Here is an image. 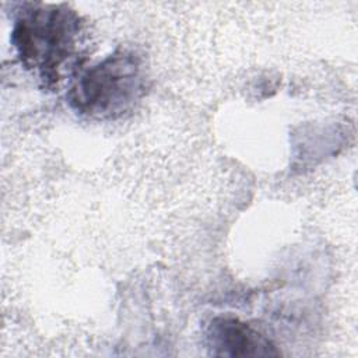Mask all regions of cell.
I'll return each mask as SVG.
<instances>
[{
    "mask_svg": "<svg viewBox=\"0 0 358 358\" xmlns=\"http://www.w3.org/2000/svg\"><path fill=\"white\" fill-rule=\"evenodd\" d=\"M80 34L78 15L64 6H34L20 14L11 34L24 66L43 81H57L73 59Z\"/></svg>",
    "mask_w": 358,
    "mask_h": 358,
    "instance_id": "cell-1",
    "label": "cell"
},
{
    "mask_svg": "<svg viewBox=\"0 0 358 358\" xmlns=\"http://www.w3.org/2000/svg\"><path fill=\"white\" fill-rule=\"evenodd\" d=\"M207 341L218 357H273L275 347L249 324L234 317H215L208 324Z\"/></svg>",
    "mask_w": 358,
    "mask_h": 358,
    "instance_id": "cell-3",
    "label": "cell"
},
{
    "mask_svg": "<svg viewBox=\"0 0 358 358\" xmlns=\"http://www.w3.org/2000/svg\"><path fill=\"white\" fill-rule=\"evenodd\" d=\"M144 90L140 59L126 50L115 52L88 69L69 91V103L92 117H115L124 112Z\"/></svg>",
    "mask_w": 358,
    "mask_h": 358,
    "instance_id": "cell-2",
    "label": "cell"
}]
</instances>
